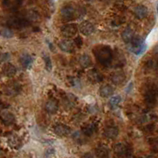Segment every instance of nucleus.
<instances>
[{
	"label": "nucleus",
	"mask_w": 158,
	"mask_h": 158,
	"mask_svg": "<svg viewBox=\"0 0 158 158\" xmlns=\"http://www.w3.org/2000/svg\"><path fill=\"white\" fill-rule=\"evenodd\" d=\"M55 153V151L52 149H49L45 152V158H51Z\"/></svg>",
	"instance_id": "26"
},
{
	"label": "nucleus",
	"mask_w": 158,
	"mask_h": 158,
	"mask_svg": "<svg viewBox=\"0 0 158 158\" xmlns=\"http://www.w3.org/2000/svg\"><path fill=\"white\" fill-rule=\"evenodd\" d=\"M43 60H44V61H45V69L48 72H50L52 69V61H51V59L49 57V56H48L47 54H44L43 55Z\"/></svg>",
	"instance_id": "23"
},
{
	"label": "nucleus",
	"mask_w": 158,
	"mask_h": 158,
	"mask_svg": "<svg viewBox=\"0 0 158 158\" xmlns=\"http://www.w3.org/2000/svg\"><path fill=\"white\" fill-rule=\"evenodd\" d=\"M114 152L118 156H121V157H124V156H127L130 155V147L124 143H118L114 145Z\"/></svg>",
	"instance_id": "4"
},
{
	"label": "nucleus",
	"mask_w": 158,
	"mask_h": 158,
	"mask_svg": "<svg viewBox=\"0 0 158 158\" xmlns=\"http://www.w3.org/2000/svg\"><path fill=\"white\" fill-rule=\"evenodd\" d=\"M88 76L90 80H92L93 82H100L103 79L102 76L97 72V70H91L88 74Z\"/></svg>",
	"instance_id": "20"
},
{
	"label": "nucleus",
	"mask_w": 158,
	"mask_h": 158,
	"mask_svg": "<svg viewBox=\"0 0 158 158\" xmlns=\"http://www.w3.org/2000/svg\"><path fill=\"white\" fill-rule=\"evenodd\" d=\"M126 79V76L123 72H116L114 73L111 76V81L115 84H120Z\"/></svg>",
	"instance_id": "18"
},
{
	"label": "nucleus",
	"mask_w": 158,
	"mask_h": 158,
	"mask_svg": "<svg viewBox=\"0 0 158 158\" xmlns=\"http://www.w3.org/2000/svg\"><path fill=\"white\" fill-rule=\"evenodd\" d=\"M3 72L5 75L8 76H12L16 73V68L12 65L11 64H7L4 66Z\"/></svg>",
	"instance_id": "21"
},
{
	"label": "nucleus",
	"mask_w": 158,
	"mask_h": 158,
	"mask_svg": "<svg viewBox=\"0 0 158 158\" xmlns=\"http://www.w3.org/2000/svg\"><path fill=\"white\" fill-rule=\"evenodd\" d=\"M80 30L84 35L89 36L95 31V26L88 21H84L80 26Z\"/></svg>",
	"instance_id": "5"
},
{
	"label": "nucleus",
	"mask_w": 158,
	"mask_h": 158,
	"mask_svg": "<svg viewBox=\"0 0 158 158\" xmlns=\"http://www.w3.org/2000/svg\"><path fill=\"white\" fill-rule=\"evenodd\" d=\"M156 10H157V14H158V4H157V6H156Z\"/></svg>",
	"instance_id": "28"
},
{
	"label": "nucleus",
	"mask_w": 158,
	"mask_h": 158,
	"mask_svg": "<svg viewBox=\"0 0 158 158\" xmlns=\"http://www.w3.org/2000/svg\"><path fill=\"white\" fill-rule=\"evenodd\" d=\"M59 48L64 52H73L74 51L75 45L74 42L70 40L64 39L59 42Z\"/></svg>",
	"instance_id": "8"
},
{
	"label": "nucleus",
	"mask_w": 158,
	"mask_h": 158,
	"mask_svg": "<svg viewBox=\"0 0 158 158\" xmlns=\"http://www.w3.org/2000/svg\"><path fill=\"white\" fill-rule=\"evenodd\" d=\"M60 15L64 21H71L76 19L78 15V12L73 6L67 5L61 8L60 10Z\"/></svg>",
	"instance_id": "3"
},
{
	"label": "nucleus",
	"mask_w": 158,
	"mask_h": 158,
	"mask_svg": "<svg viewBox=\"0 0 158 158\" xmlns=\"http://www.w3.org/2000/svg\"><path fill=\"white\" fill-rule=\"evenodd\" d=\"M0 35L3 37H6V38H10L13 37V33L9 29H2L0 30Z\"/></svg>",
	"instance_id": "25"
},
{
	"label": "nucleus",
	"mask_w": 158,
	"mask_h": 158,
	"mask_svg": "<svg viewBox=\"0 0 158 158\" xmlns=\"http://www.w3.org/2000/svg\"><path fill=\"white\" fill-rule=\"evenodd\" d=\"M61 33L64 37H73L77 33V26L75 24H69L64 26L61 28Z\"/></svg>",
	"instance_id": "6"
},
{
	"label": "nucleus",
	"mask_w": 158,
	"mask_h": 158,
	"mask_svg": "<svg viewBox=\"0 0 158 158\" xmlns=\"http://www.w3.org/2000/svg\"><path fill=\"white\" fill-rule=\"evenodd\" d=\"M83 158H95V157H94V156L91 154V153H90V152H87V153H85V154L84 155Z\"/></svg>",
	"instance_id": "27"
},
{
	"label": "nucleus",
	"mask_w": 158,
	"mask_h": 158,
	"mask_svg": "<svg viewBox=\"0 0 158 158\" xmlns=\"http://www.w3.org/2000/svg\"><path fill=\"white\" fill-rule=\"evenodd\" d=\"M114 94V88L110 85H103L99 89V95L103 98L111 96Z\"/></svg>",
	"instance_id": "15"
},
{
	"label": "nucleus",
	"mask_w": 158,
	"mask_h": 158,
	"mask_svg": "<svg viewBox=\"0 0 158 158\" xmlns=\"http://www.w3.org/2000/svg\"><path fill=\"white\" fill-rule=\"evenodd\" d=\"M134 31L130 27H127L123 30V34H122V38L124 42L130 44L134 39Z\"/></svg>",
	"instance_id": "12"
},
{
	"label": "nucleus",
	"mask_w": 158,
	"mask_h": 158,
	"mask_svg": "<svg viewBox=\"0 0 158 158\" xmlns=\"http://www.w3.org/2000/svg\"><path fill=\"white\" fill-rule=\"evenodd\" d=\"M34 61L33 57L28 53L23 54L20 57V62L25 69H28Z\"/></svg>",
	"instance_id": "16"
},
{
	"label": "nucleus",
	"mask_w": 158,
	"mask_h": 158,
	"mask_svg": "<svg viewBox=\"0 0 158 158\" xmlns=\"http://www.w3.org/2000/svg\"><path fill=\"white\" fill-rule=\"evenodd\" d=\"M134 12L138 19H143L148 15V8L143 5H138L134 8Z\"/></svg>",
	"instance_id": "10"
},
{
	"label": "nucleus",
	"mask_w": 158,
	"mask_h": 158,
	"mask_svg": "<svg viewBox=\"0 0 158 158\" xmlns=\"http://www.w3.org/2000/svg\"><path fill=\"white\" fill-rule=\"evenodd\" d=\"M80 64L83 68H88L91 65V60L88 54H84L80 57Z\"/></svg>",
	"instance_id": "19"
},
{
	"label": "nucleus",
	"mask_w": 158,
	"mask_h": 158,
	"mask_svg": "<svg viewBox=\"0 0 158 158\" xmlns=\"http://www.w3.org/2000/svg\"><path fill=\"white\" fill-rule=\"evenodd\" d=\"M30 24L28 20L23 19H14L9 22V25L14 28L19 29V28H23L26 27Z\"/></svg>",
	"instance_id": "9"
},
{
	"label": "nucleus",
	"mask_w": 158,
	"mask_h": 158,
	"mask_svg": "<svg viewBox=\"0 0 158 158\" xmlns=\"http://www.w3.org/2000/svg\"><path fill=\"white\" fill-rule=\"evenodd\" d=\"M45 110L49 114H55L58 110V103L55 99H49L45 103Z\"/></svg>",
	"instance_id": "13"
},
{
	"label": "nucleus",
	"mask_w": 158,
	"mask_h": 158,
	"mask_svg": "<svg viewBox=\"0 0 158 158\" xmlns=\"http://www.w3.org/2000/svg\"><path fill=\"white\" fill-rule=\"evenodd\" d=\"M95 56L98 60L102 64L106 65L110 64L112 60V52L110 48L106 46H102L97 48Z\"/></svg>",
	"instance_id": "1"
},
{
	"label": "nucleus",
	"mask_w": 158,
	"mask_h": 158,
	"mask_svg": "<svg viewBox=\"0 0 158 158\" xmlns=\"http://www.w3.org/2000/svg\"><path fill=\"white\" fill-rule=\"evenodd\" d=\"M122 101V97L120 95H115L110 98V104L112 106H116L121 102Z\"/></svg>",
	"instance_id": "24"
},
{
	"label": "nucleus",
	"mask_w": 158,
	"mask_h": 158,
	"mask_svg": "<svg viewBox=\"0 0 158 158\" xmlns=\"http://www.w3.org/2000/svg\"><path fill=\"white\" fill-rule=\"evenodd\" d=\"M147 48V45L144 42V41L141 39V37H134L132 41L130 43V49L133 53L136 55H141L143 53Z\"/></svg>",
	"instance_id": "2"
},
{
	"label": "nucleus",
	"mask_w": 158,
	"mask_h": 158,
	"mask_svg": "<svg viewBox=\"0 0 158 158\" xmlns=\"http://www.w3.org/2000/svg\"><path fill=\"white\" fill-rule=\"evenodd\" d=\"M95 131V127L93 124H89L83 129V134L86 136H91Z\"/></svg>",
	"instance_id": "22"
},
{
	"label": "nucleus",
	"mask_w": 158,
	"mask_h": 158,
	"mask_svg": "<svg viewBox=\"0 0 158 158\" xmlns=\"http://www.w3.org/2000/svg\"><path fill=\"white\" fill-rule=\"evenodd\" d=\"M54 132L60 137H65L70 134L71 130L66 125L57 124L54 127Z\"/></svg>",
	"instance_id": "7"
},
{
	"label": "nucleus",
	"mask_w": 158,
	"mask_h": 158,
	"mask_svg": "<svg viewBox=\"0 0 158 158\" xmlns=\"http://www.w3.org/2000/svg\"><path fill=\"white\" fill-rule=\"evenodd\" d=\"M103 134H104V136L106 138H109V139H114V138H117L118 135V130L117 127H107V128L104 130Z\"/></svg>",
	"instance_id": "14"
},
{
	"label": "nucleus",
	"mask_w": 158,
	"mask_h": 158,
	"mask_svg": "<svg viewBox=\"0 0 158 158\" xmlns=\"http://www.w3.org/2000/svg\"><path fill=\"white\" fill-rule=\"evenodd\" d=\"M23 2V0H2V4L7 9H15Z\"/></svg>",
	"instance_id": "17"
},
{
	"label": "nucleus",
	"mask_w": 158,
	"mask_h": 158,
	"mask_svg": "<svg viewBox=\"0 0 158 158\" xmlns=\"http://www.w3.org/2000/svg\"><path fill=\"white\" fill-rule=\"evenodd\" d=\"M95 155L98 158H108L110 156V150L104 145H99L95 149Z\"/></svg>",
	"instance_id": "11"
}]
</instances>
